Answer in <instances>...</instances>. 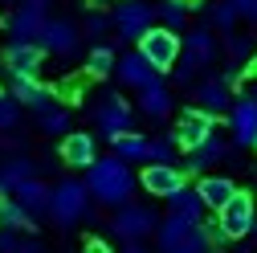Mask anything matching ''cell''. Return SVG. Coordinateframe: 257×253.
I'll use <instances>...</instances> for the list:
<instances>
[{"label":"cell","mask_w":257,"mask_h":253,"mask_svg":"<svg viewBox=\"0 0 257 253\" xmlns=\"http://www.w3.org/2000/svg\"><path fill=\"white\" fill-rule=\"evenodd\" d=\"M86 188H90V196L98 200V204L118 208V204L131 200L135 176H131V168H126L122 155H106V160H94V164L86 168Z\"/></svg>","instance_id":"cell-1"},{"label":"cell","mask_w":257,"mask_h":253,"mask_svg":"<svg viewBox=\"0 0 257 253\" xmlns=\"http://www.w3.org/2000/svg\"><path fill=\"white\" fill-rule=\"evenodd\" d=\"M212 61H216V37H212V29H208V25L188 29V37H184V53H180V61L172 66V78H176L180 86H188V82H196V74L208 70Z\"/></svg>","instance_id":"cell-2"},{"label":"cell","mask_w":257,"mask_h":253,"mask_svg":"<svg viewBox=\"0 0 257 253\" xmlns=\"http://www.w3.org/2000/svg\"><path fill=\"white\" fill-rule=\"evenodd\" d=\"M159 229V216H155V208L151 204H118V212H114V220H110V233L122 241V249H143L147 245V237Z\"/></svg>","instance_id":"cell-3"},{"label":"cell","mask_w":257,"mask_h":253,"mask_svg":"<svg viewBox=\"0 0 257 253\" xmlns=\"http://www.w3.org/2000/svg\"><path fill=\"white\" fill-rule=\"evenodd\" d=\"M139 53L151 61V66L159 70V74H172V66L180 61V53H184V41H180V33L172 25H151L147 33L139 37Z\"/></svg>","instance_id":"cell-4"},{"label":"cell","mask_w":257,"mask_h":253,"mask_svg":"<svg viewBox=\"0 0 257 253\" xmlns=\"http://www.w3.org/2000/svg\"><path fill=\"white\" fill-rule=\"evenodd\" d=\"M90 188H86V180H61L57 188H53V208H49V216L57 220L61 229H70V225H78V220L90 212Z\"/></svg>","instance_id":"cell-5"},{"label":"cell","mask_w":257,"mask_h":253,"mask_svg":"<svg viewBox=\"0 0 257 253\" xmlns=\"http://www.w3.org/2000/svg\"><path fill=\"white\" fill-rule=\"evenodd\" d=\"M94 126H98L102 139H118L126 131H135V114H131V106H126V98L102 94V98L94 102Z\"/></svg>","instance_id":"cell-6"},{"label":"cell","mask_w":257,"mask_h":253,"mask_svg":"<svg viewBox=\"0 0 257 253\" xmlns=\"http://www.w3.org/2000/svg\"><path fill=\"white\" fill-rule=\"evenodd\" d=\"M216 225L224 229V237H229V241L249 237V233H253V225H257V204H253V196L237 188V196L216 212Z\"/></svg>","instance_id":"cell-7"},{"label":"cell","mask_w":257,"mask_h":253,"mask_svg":"<svg viewBox=\"0 0 257 253\" xmlns=\"http://www.w3.org/2000/svg\"><path fill=\"white\" fill-rule=\"evenodd\" d=\"M212 131H216V114H212V110H204V106H188V110L176 118V131H172V139H176V147L192 151L196 143H204Z\"/></svg>","instance_id":"cell-8"},{"label":"cell","mask_w":257,"mask_h":253,"mask_svg":"<svg viewBox=\"0 0 257 253\" xmlns=\"http://www.w3.org/2000/svg\"><path fill=\"white\" fill-rule=\"evenodd\" d=\"M155 9L147 5V0H122V5L114 9V33L122 37V41H139L147 29L155 25Z\"/></svg>","instance_id":"cell-9"},{"label":"cell","mask_w":257,"mask_h":253,"mask_svg":"<svg viewBox=\"0 0 257 253\" xmlns=\"http://www.w3.org/2000/svg\"><path fill=\"white\" fill-rule=\"evenodd\" d=\"M229 131H233L237 147L257 151V98L253 94H241V98L229 106Z\"/></svg>","instance_id":"cell-10"},{"label":"cell","mask_w":257,"mask_h":253,"mask_svg":"<svg viewBox=\"0 0 257 253\" xmlns=\"http://www.w3.org/2000/svg\"><path fill=\"white\" fill-rule=\"evenodd\" d=\"M139 188L143 192H151V196H172V192H180L184 188V172L176 168V164H159V160H151L143 172H139Z\"/></svg>","instance_id":"cell-11"},{"label":"cell","mask_w":257,"mask_h":253,"mask_svg":"<svg viewBox=\"0 0 257 253\" xmlns=\"http://www.w3.org/2000/svg\"><path fill=\"white\" fill-rule=\"evenodd\" d=\"M192 98H196V106H204L212 114H229V106H233V78L208 74L204 82L192 86Z\"/></svg>","instance_id":"cell-12"},{"label":"cell","mask_w":257,"mask_h":253,"mask_svg":"<svg viewBox=\"0 0 257 253\" xmlns=\"http://www.w3.org/2000/svg\"><path fill=\"white\" fill-rule=\"evenodd\" d=\"M45 53L49 49L41 41H13L5 49V66H9V74H41Z\"/></svg>","instance_id":"cell-13"},{"label":"cell","mask_w":257,"mask_h":253,"mask_svg":"<svg viewBox=\"0 0 257 253\" xmlns=\"http://www.w3.org/2000/svg\"><path fill=\"white\" fill-rule=\"evenodd\" d=\"M114 74H118L122 86H131V90H143V86H151V82L159 78V70L151 66V61H147L139 49H135V53H122L118 66H114Z\"/></svg>","instance_id":"cell-14"},{"label":"cell","mask_w":257,"mask_h":253,"mask_svg":"<svg viewBox=\"0 0 257 253\" xmlns=\"http://www.w3.org/2000/svg\"><path fill=\"white\" fill-rule=\"evenodd\" d=\"M45 9H33V5H21L17 13H13V21H9V33H13V41H41V33H45Z\"/></svg>","instance_id":"cell-15"},{"label":"cell","mask_w":257,"mask_h":253,"mask_svg":"<svg viewBox=\"0 0 257 253\" xmlns=\"http://www.w3.org/2000/svg\"><path fill=\"white\" fill-rule=\"evenodd\" d=\"M9 90L17 94L21 106H33V110H45L53 102V90L45 82H37V74H13V86Z\"/></svg>","instance_id":"cell-16"},{"label":"cell","mask_w":257,"mask_h":253,"mask_svg":"<svg viewBox=\"0 0 257 253\" xmlns=\"http://www.w3.org/2000/svg\"><path fill=\"white\" fill-rule=\"evenodd\" d=\"M61 160H66L70 168H90L94 160H98V143H94V135L70 131L66 139H61Z\"/></svg>","instance_id":"cell-17"},{"label":"cell","mask_w":257,"mask_h":253,"mask_svg":"<svg viewBox=\"0 0 257 253\" xmlns=\"http://www.w3.org/2000/svg\"><path fill=\"white\" fill-rule=\"evenodd\" d=\"M78 41H82V33L70 25V21H45V33H41V45L49 49V53H57V57H70L74 49H78Z\"/></svg>","instance_id":"cell-18"},{"label":"cell","mask_w":257,"mask_h":253,"mask_svg":"<svg viewBox=\"0 0 257 253\" xmlns=\"http://www.w3.org/2000/svg\"><path fill=\"white\" fill-rule=\"evenodd\" d=\"M29 212H33V216H45L49 208H53V188L49 184H41L37 176H29V180H21L17 184V192H13Z\"/></svg>","instance_id":"cell-19"},{"label":"cell","mask_w":257,"mask_h":253,"mask_svg":"<svg viewBox=\"0 0 257 253\" xmlns=\"http://www.w3.org/2000/svg\"><path fill=\"white\" fill-rule=\"evenodd\" d=\"M224 151H229V143L212 131L204 143H196V147L188 151V164H184V168H188V172H208V168H216V164L224 160Z\"/></svg>","instance_id":"cell-20"},{"label":"cell","mask_w":257,"mask_h":253,"mask_svg":"<svg viewBox=\"0 0 257 253\" xmlns=\"http://www.w3.org/2000/svg\"><path fill=\"white\" fill-rule=\"evenodd\" d=\"M196 192H200V200H204V208H212V212H220L224 204H229V200L237 196V184H233L229 176H200V184H196Z\"/></svg>","instance_id":"cell-21"},{"label":"cell","mask_w":257,"mask_h":253,"mask_svg":"<svg viewBox=\"0 0 257 253\" xmlns=\"http://www.w3.org/2000/svg\"><path fill=\"white\" fill-rule=\"evenodd\" d=\"M139 110H143L147 118H168V114H172V90L155 78L151 86L139 90Z\"/></svg>","instance_id":"cell-22"},{"label":"cell","mask_w":257,"mask_h":253,"mask_svg":"<svg viewBox=\"0 0 257 253\" xmlns=\"http://www.w3.org/2000/svg\"><path fill=\"white\" fill-rule=\"evenodd\" d=\"M29 176H33V160H25V155H13V160H5V164H0V192L13 196L17 184L29 180Z\"/></svg>","instance_id":"cell-23"},{"label":"cell","mask_w":257,"mask_h":253,"mask_svg":"<svg viewBox=\"0 0 257 253\" xmlns=\"http://www.w3.org/2000/svg\"><path fill=\"white\" fill-rule=\"evenodd\" d=\"M110 147H114V155H122L126 164H131V160H147V164H151V139H143V135H135V131L110 139Z\"/></svg>","instance_id":"cell-24"},{"label":"cell","mask_w":257,"mask_h":253,"mask_svg":"<svg viewBox=\"0 0 257 253\" xmlns=\"http://www.w3.org/2000/svg\"><path fill=\"white\" fill-rule=\"evenodd\" d=\"M168 208L172 212H184V216H192V220H204V200H200V192L196 188H180V192H172L168 196Z\"/></svg>","instance_id":"cell-25"},{"label":"cell","mask_w":257,"mask_h":253,"mask_svg":"<svg viewBox=\"0 0 257 253\" xmlns=\"http://www.w3.org/2000/svg\"><path fill=\"white\" fill-rule=\"evenodd\" d=\"M224 53H229L233 74H237L245 61L253 57V37H249V33H237V29H229V33H224Z\"/></svg>","instance_id":"cell-26"},{"label":"cell","mask_w":257,"mask_h":253,"mask_svg":"<svg viewBox=\"0 0 257 253\" xmlns=\"http://www.w3.org/2000/svg\"><path fill=\"white\" fill-rule=\"evenodd\" d=\"M114 66H118V57H114V49H110V45H102V41L94 45V49H90V57H86V74H90V78H110V74H114Z\"/></svg>","instance_id":"cell-27"},{"label":"cell","mask_w":257,"mask_h":253,"mask_svg":"<svg viewBox=\"0 0 257 253\" xmlns=\"http://www.w3.org/2000/svg\"><path fill=\"white\" fill-rule=\"evenodd\" d=\"M37 122H41V131L45 135H66V126H70V110H61V106H45V110H37Z\"/></svg>","instance_id":"cell-28"},{"label":"cell","mask_w":257,"mask_h":253,"mask_svg":"<svg viewBox=\"0 0 257 253\" xmlns=\"http://www.w3.org/2000/svg\"><path fill=\"white\" fill-rule=\"evenodd\" d=\"M159 21H164V25H172V29H184L188 25V13H192V5H188V0H159Z\"/></svg>","instance_id":"cell-29"},{"label":"cell","mask_w":257,"mask_h":253,"mask_svg":"<svg viewBox=\"0 0 257 253\" xmlns=\"http://www.w3.org/2000/svg\"><path fill=\"white\" fill-rule=\"evenodd\" d=\"M21 118V102H17V94H5L0 90V131H13Z\"/></svg>","instance_id":"cell-30"},{"label":"cell","mask_w":257,"mask_h":253,"mask_svg":"<svg viewBox=\"0 0 257 253\" xmlns=\"http://www.w3.org/2000/svg\"><path fill=\"white\" fill-rule=\"evenodd\" d=\"M212 29H220V33L237 29V9H233V0H224V5H212Z\"/></svg>","instance_id":"cell-31"},{"label":"cell","mask_w":257,"mask_h":253,"mask_svg":"<svg viewBox=\"0 0 257 253\" xmlns=\"http://www.w3.org/2000/svg\"><path fill=\"white\" fill-rule=\"evenodd\" d=\"M106 29H114V17H106V13H90L86 17V37L90 41H102Z\"/></svg>","instance_id":"cell-32"},{"label":"cell","mask_w":257,"mask_h":253,"mask_svg":"<svg viewBox=\"0 0 257 253\" xmlns=\"http://www.w3.org/2000/svg\"><path fill=\"white\" fill-rule=\"evenodd\" d=\"M172 151H176V139H151V160L172 164Z\"/></svg>","instance_id":"cell-33"},{"label":"cell","mask_w":257,"mask_h":253,"mask_svg":"<svg viewBox=\"0 0 257 253\" xmlns=\"http://www.w3.org/2000/svg\"><path fill=\"white\" fill-rule=\"evenodd\" d=\"M57 94H61V98H66V102H82V82H74V78H66V82L57 86Z\"/></svg>","instance_id":"cell-34"},{"label":"cell","mask_w":257,"mask_h":253,"mask_svg":"<svg viewBox=\"0 0 257 253\" xmlns=\"http://www.w3.org/2000/svg\"><path fill=\"white\" fill-rule=\"evenodd\" d=\"M233 9H237V17H253V9H257V0H233Z\"/></svg>","instance_id":"cell-35"},{"label":"cell","mask_w":257,"mask_h":253,"mask_svg":"<svg viewBox=\"0 0 257 253\" xmlns=\"http://www.w3.org/2000/svg\"><path fill=\"white\" fill-rule=\"evenodd\" d=\"M21 5H33V9H49V0H21Z\"/></svg>","instance_id":"cell-36"},{"label":"cell","mask_w":257,"mask_h":253,"mask_svg":"<svg viewBox=\"0 0 257 253\" xmlns=\"http://www.w3.org/2000/svg\"><path fill=\"white\" fill-rule=\"evenodd\" d=\"M188 5H192V9H200V5H208V0H188Z\"/></svg>","instance_id":"cell-37"},{"label":"cell","mask_w":257,"mask_h":253,"mask_svg":"<svg viewBox=\"0 0 257 253\" xmlns=\"http://www.w3.org/2000/svg\"><path fill=\"white\" fill-rule=\"evenodd\" d=\"M249 21H253V25H257V9H253V17H249Z\"/></svg>","instance_id":"cell-38"}]
</instances>
